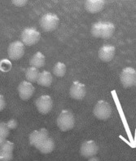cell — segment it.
<instances>
[{
  "instance_id": "30",
  "label": "cell",
  "mask_w": 136,
  "mask_h": 161,
  "mask_svg": "<svg viewBox=\"0 0 136 161\" xmlns=\"http://www.w3.org/2000/svg\"><path fill=\"white\" fill-rule=\"evenodd\" d=\"M134 85L136 86V76H135V82H134Z\"/></svg>"
},
{
  "instance_id": "9",
  "label": "cell",
  "mask_w": 136,
  "mask_h": 161,
  "mask_svg": "<svg viewBox=\"0 0 136 161\" xmlns=\"http://www.w3.org/2000/svg\"><path fill=\"white\" fill-rule=\"evenodd\" d=\"M18 93L20 97L24 101L30 99L34 93L35 88L31 83L28 81L21 82L18 86Z\"/></svg>"
},
{
  "instance_id": "10",
  "label": "cell",
  "mask_w": 136,
  "mask_h": 161,
  "mask_svg": "<svg viewBox=\"0 0 136 161\" xmlns=\"http://www.w3.org/2000/svg\"><path fill=\"white\" fill-rule=\"evenodd\" d=\"M69 95L73 99L81 100L86 96V87L78 81H74L69 89Z\"/></svg>"
},
{
  "instance_id": "11",
  "label": "cell",
  "mask_w": 136,
  "mask_h": 161,
  "mask_svg": "<svg viewBox=\"0 0 136 161\" xmlns=\"http://www.w3.org/2000/svg\"><path fill=\"white\" fill-rule=\"evenodd\" d=\"M115 47L112 45H104L99 50V57L103 61H112L115 55Z\"/></svg>"
},
{
  "instance_id": "29",
  "label": "cell",
  "mask_w": 136,
  "mask_h": 161,
  "mask_svg": "<svg viewBox=\"0 0 136 161\" xmlns=\"http://www.w3.org/2000/svg\"><path fill=\"white\" fill-rule=\"evenodd\" d=\"M88 161H100V160H99V159H98L97 157H96V156H93V157L89 158V160Z\"/></svg>"
},
{
  "instance_id": "17",
  "label": "cell",
  "mask_w": 136,
  "mask_h": 161,
  "mask_svg": "<svg viewBox=\"0 0 136 161\" xmlns=\"http://www.w3.org/2000/svg\"><path fill=\"white\" fill-rule=\"evenodd\" d=\"M54 148H55V142L52 139L48 137L43 141L39 150L41 151V153L49 154L54 150Z\"/></svg>"
},
{
  "instance_id": "2",
  "label": "cell",
  "mask_w": 136,
  "mask_h": 161,
  "mask_svg": "<svg viewBox=\"0 0 136 161\" xmlns=\"http://www.w3.org/2000/svg\"><path fill=\"white\" fill-rule=\"evenodd\" d=\"M40 26L44 31L51 32L57 28L59 25V17L54 13L44 14L40 19Z\"/></svg>"
},
{
  "instance_id": "3",
  "label": "cell",
  "mask_w": 136,
  "mask_h": 161,
  "mask_svg": "<svg viewBox=\"0 0 136 161\" xmlns=\"http://www.w3.org/2000/svg\"><path fill=\"white\" fill-rule=\"evenodd\" d=\"M94 115L100 120L108 119L112 114L111 106L106 101L100 100L96 103L94 108Z\"/></svg>"
},
{
  "instance_id": "23",
  "label": "cell",
  "mask_w": 136,
  "mask_h": 161,
  "mask_svg": "<svg viewBox=\"0 0 136 161\" xmlns=\"http://www.w3.org/2000/svg\"><path fill=\"white\" fill-rule=\"evenodd\" d=\"M0 68H1L2 71H9L11 68H12V64H11V62L8 60H3V61H1V66H0Z\"/></svg>"
},
{
  "instance_id": "7",
  "label": "cell",
  "mask_w": 136,
  "mask_h": 161,
  "mask_svg": "<svg viewBox=\"0 0 136 161\" xmlns=\"http://www.w3.org/2000/svg\"><path fill=\"white\" fill-rule=\"evenodd\" d=\"M36 107L41 114H47L53 107V102L51 97L48 95H43L39 97L35 102Z\"/></svg>"
},
{
  "instance_id": "18",
  "label": "cell",
  "mask_w": 136,
  "mask_h": 161,
  "mask_svg": "<svg viewBox=\"0 0 136 161\" xmlns=\"http://www.w3.org/2000/svg\"><path fill=\"white\" fill-rule=\"evenodd\" d=\"M39 74H40V72L39 71V69L37 68L30 66L25 71V78H26L27 81L29 82V83H35V82L37 83Z\"/></svg>"
},
{
  "instance_id": "4",
  "label": "cell",
  "mask_w": 136,
  "mask_h": 161,
  "mask_svg": "<svg viewBox=\"0 0 136 161\" xmlns=\"http://www.w3.org/2000/svg\"><path fill=\"white\" fill-rule=\"evenodd\" d=\"M41 35L36 29L29 27L24 29L21 33V42L24 45L27 46H32L36 44L40 39Z\"/></svg>"
},
{
  "instance_id": "14",
  "label": "cell",
  "mask_w": 136,
  "mask_h": 161,
  "mask_svg": "<svg viewBox=\"0 0 136 161\" xmlns=\"http://www.w3.org/2000/svg\"><path fill=\"white\" fill-rule=\"evenodd\" d=\"M52 80L51 74L47 70H43L39 74L37 84L41 86H43V87H49V86H51V83H52Z\"/></svg>"
},
{
  "instance_id": "19",
  "label": "cell",
  "mask_w": 136,
  "mask_h": 161,
  "mask_svg": "<svg viewBox=\"0 0 136 161\" xmlns=\"http://www.w3.org/2000/svg\"><path fill=\"white\" fill-rule=\"evenodd\" d=\"M9 128L7 125V123L1 122L0 123V145L3 144L7 141L6 138L9 136Z\"/></svg>"
},
{
  "instance_id": "27",
  "label": "cell",
  "mask_w": 136,
  "mask_h": 161,
  "mask_svg": "<svg viewBox=\"0 0 136 161\" xmlns=\"http://www.w3.org/2000/svg\"><path fill=\"white\" fill-rule=\"evenodd\" d=\"M5 106H6V102H5V99H4L3 95H0V110L2 111V110H4L5 108Z\"/></svg>"
},
{
  "instance_id": "28",
  "label": "cell",
  "mask_w": 136,
  "mask_h": 161,
  "mask_svg": "<svg viewBox=\"0 0 136 161\" xmlns=\"http://www.w3.org/2000/svg\"><path fill=\"white\" fill-rule=\"evenodd\" d=\"M39 132H40L42 134H43V136L44 137H46V138H48V131L46 129H44V128H43V129H39Z\"/></svg>"
},
{
  "instance_id": "6",
  "label": "cell",
  "mask_w": 136,
  "mask_h": 161,
  "mask_svg": "<svg viewBox=\"0 0 136 161\" xmlns=\"http://www.w3.org/2000/svg\"><path fill=\"white\" fill-rule=\"evenodd\" d=\"M8 53L12 60H19L24 54V44L20 41H15L8 46Z\"/></svg>"
},
{
  "instance_id": "25",
  "label": "cell",
  "mask_w": 136,
  "mask_h": 161,
  "mask_svg": "<svg viewBox=\"0 0 136 161\" xmlns=\"http://www.w3.org/2000/svg\"><path fill=\"white\" fill-rule=\"evenodd\" d=\"M7 123V125L9 128V129H15L17 127V121L15 119H12L10 120H8Z\"/></svg>"
},
{
  "instance_id": "16",
  "label": "cell",
  "mask_w": 136,
  "mask_h": 161,
  "mask_svg": "<svg viewBox=\"0 0 136 161\" xmlns=\"http://www.w3.org/2000/svg\"><path fill=\"white\" fill-rule=\"evenodd\" d=\"M29 64L32 67H35L37 69L43 67L45 65V56L41 52H37L34 55L31 57Z\"/></svg>"
},
{
  "instance_id": "12",
  "label": "cell",
  "mask_w": 136,
  "mask_h": 161,
  "mask_svg": "<svg viewBox=\"0 0 136 161\" xmlns=\"http://www.w3.org/2000/svg\"><path fill=\"white\" fill-rule=\"evenodd\" d=\"M104 5V0H88L85 3V8L90 13H97L103 10Z\"/></svg>"
},
{
  "instance_id": "1",
  "label": "cell",
  "mask_w": 136,
  "mask_h": 161,
  "mask_svg": "<svg viewBox=\"0 0 136 161\" xmlns=\"http://www.w3.org/2000/svg\"><path fill=\"white\" fill-rule=\"evenodd\" d=\"M57 126L63 132L71 130L75 125V119L72 112L69 110H64L59 114L56 120Z\"/></svg>"
},
{
  "instance_id": "8",
  "label": "cell",
  "mask_w": 136,
  "mask_h": 161,
  "mask_svg": "<svg viewBox=\"0 0 136 161\" xmlns=\"http://www.w3.org/2000/svg\"><path fill=\"white\" fill-rule=\"evenodd\" d=\"M98 146L96 143L92 140L84 142L81 146L80 148V153L85 158L93 157L97 154L98 152Z\"/></svg>"
},
{
  "instance_id": "5",
  "label": "cell",
  "mask_w": 136,
  "mask_h": 161,
  "mask_svg": "<svg viewBox=\"0 0 136 161\" xmlns=\"http://www.w3.org/2000/svg\"><path fill=\"white\" fill-rule=\"evenodd\" d=\"M136 71L132 67H126L122 69L120 75V80L124 88H130L134 85Z\"/></svg>"
},
{
  "instance_id": "13",
  "label": "cell",
  "mask_w": 136,
  "mask_h": 161,
  "mask_svg": "<svg viewBox=\"0 0 136 161\" xmlns=\"http://www.w3.org/2000/svg\"><path fill=\"white\" fill-rule=\"evenodd\" d=\"M45 139H47L43 136V134L39 131H33L29 135V143L31 146H34L39 150V147H41L42 143L43 142Z\"/></svg>"
},
{
  "instance_id": "20",
  "label": "cell",
  "mask_w": 136,
  "mask_h": 161,
  "mask_svg": "<svg viewBox=\"0 0 136 161\" xmlns=\"http://www.w3.org/2000/svg\"><path fill=\"white\" fill-rule=\"evenodd\" d=\"M53 73L57 77H63L66 73V65L63 62H57L53 67Z\"/></svg>"
},
{
  "instance_id": "26",
  "label": "cell",
  "mask_w": 136,
  "mask_h": 161,
  "mask_svg": "<svg viewBox=\"0 0 136 161\" xmlns=\"http://www.w3.org/2000/svg\"><path fill=\"white\" fill-rule=\"evenodd\" d=\"M12 3H14L15 6L24 7V5H26L27 1L26 0H14V1H12Z\"/></svg>"
},
{
  "instance_id": "24",
  "label": "cell",
  "mask_w": 136,
  "mask_h": 161,
  "mask_svg": "<svg viewBox=\"0 0 136 161\" xmlns=\"http://www.w3.org/2000/svg\"><path fill=\"white\" fill-rule=\"evenodd\" d=\"M13 158L12 152H0V159L1 161H11Z\"/></svg>"
},
{
  "instance_id": "22",
  "label": "cell",
  "mask_w": 136,
  "mask_h": 161,
  "mask_svg": "<svg viewBox=\"0 0 136 161\" xmlns=\"http://www.w3.org/2000/svg\"><path fill=\"white\" fill-rule=\"evenodd\" d=\"M14 150V144L9 141H6L1 145V151L3 152H12Z\"/></svg>"
},
{
  "instance_id": "15",
  "label": "cell",
  "mask_w": 136,
  "mask_h": 161,
  "mask_svg": "<svg viewBox=\"0 0 136 161\" xmlns=\"http://www.w3.org/2000/svg\"><path fill=\"white\" fill-rule=\"evenodd\" d=\"M114 31H115L114 25L110 21H104L103 22V27H102L101 38L104 39H110L114 34Z\"/></svg>"
},
{
  "instance_id": "21",
  "label": "cell",
  "mask_w": 136,
  "mask_h": 161,
  "mask_svg": "<svg viewBox=\"0 0 136 161\" xmlns=\"http://www.w3.org/2000/svg\"><path fill=\"white\" fill-rule=\"evenodd\" d=\"M102 27H103V21H98L92 25L91 29V33L96 38H101Z\"/></svg>"
}]
</instances>
